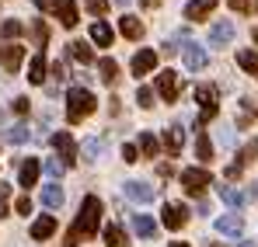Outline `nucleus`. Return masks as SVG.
<instances>
[{"label":"nucleus","instance_id":"nucleus-1","mask_svg":"<svg viewBox=\"0 0 258 247\" xmlns=\"http://www.w3.org/2000/svg\"><path fill=\"white\" fill-rule=\"evenodd\" d=\"M98 219H101V199L87 195L84 202H81V216H77L74 230L67 233V240H63V247H77V240H81V233H84V237H91V233H98Z\"/></svg>","mask_w":258,"mask_h":247},{"label":"nucleus","instance_id":"nucleus-2","mask_svg":"<svg viewBox=\"0 0 258 247\" xmlns=\"http://www.w3.org/2000/svg\"><path fill=\"white\" fill-rule=\"evenodd\" d=\"M94 108H98V101H94V94L87 87H70V94H67V122L70 125L84 122Z\"/></svg>","mask_w":258,"mask_h":247},{"label":"nucleus","instance_id":"nucleus-3","mask_svg":"<svg viewBox=\"0 0 258 247\" xmlns=\"http://www.w3.org/2000/svg\"><path fill=\"white\" fill-rule=\"evenodd\" d=\"M196 101H199V108H203V115H199L196 129H203L206 122H213L216 112H220V105H216V87H213V84H199V87H196Z\"/></svg>","mask_w":258,"mask_h":247},{"label":"nucleus","instance_id":"nucleus-4","mask_svg":"<svg viewBox=\"0 0 258 247\" xmlns=\"http://www.w3.org/2000/svg\"><path fill=\"white\" fill-rule=\"evenodd\" d=\"M210 181H213V178H210L206 167H188V171H181V188H185V195H192V199H199Z\"/></svg>","mask_w":258,"mask_h":247},{"label":"nucleus","instance_id":"nucleus-5","mask_svg":"<svg viewBox=\"0 0 258 247\" xmlns=\"http://www.w3.org/2000/svg\"><path fill=\"white\" fill-rule=\"evenodd\" d=\"M49 143H52V150L59 153V164H63V167H74V164H77V157H81V153H77V143H74V136H70V132H52V139H49Z\"/></svg>","mask_w":258,"mask_h":247},{"label":"nucleus","instance_id":"nucleus-6","mask_svg":"<svg viewBox=\"0 0 258 247\" xmlns=\"http://www.w3.org/2000/svg\"><path fill=\"white\" fill-rule=\"evenodd\" d=\"M161 223H164L168 230H181V226L188 223V209L181 206V202H168V206L161 209Z\"/></svg>","mask_w":258,"mask_h":247},{"label":"nucleus","instance_id":"nucleus-7","mask_svg":"<svg viewBox=\"0 0 258 247\" xmlns=\"http://www.w3.org/2000/svg\"><path fill=\"white\" fill-rule=\"evenodd\" d=\"M56 18H59V25L63 28H77V21H81V14H77V4L74 0H52V7H49Z\"/></svg>","mask_w":258,"mask_h":247},{"label":"nucleus","instance_id":"nucleus-8","mask_svg":"<svg viewBox=\"0 0 258 247\" xmlns=\"http://www.w3.org/2000/svg\"><path fill=\"white\" fill-rule=\"evenodd\" d=\"M178 91H181V84H178V73H171V70H164V73H157V94L171 105V101H178Z\"/></svg>","mask_w":258,"mask_h":247},{"label":"nucleus","instance_id":"nucleus-9","mask_svg":"<svg viewBox=\"0 0 258 247\" xmlns=\"http://www.w3.org/2000/svg\"><path fill=\"white\" fill-rule=\"evenodd\" d=\"M154 66H157V52H154V49H140V52L133 56V73H136V77L154 73Z\"/></svg>","mask_w":258,"mask_h":247},{"label":"nucleus","instance_id":"nucleus-10","mask_svg":"<svg viewBox=\"0 0 258 247\" xmlns=\"http://www.w3.org/2000/svg\"><path fill=\"white\" fill-rule=\"evenodd\" d=\"M21 59H25V49L21 45H0V63H4L7 73H18Z\"/></svg>","mask_w":258,"mask_h":247},{"label":"nucleus","instance_id":"nucleus-11","mask_svg":"<svg viewBox=\"0 0 258 247\" xmlns=\"http://www.w3.org/2000/svg\"><path fill=\"white\" fill-rule=\"evenodd\" d=\"M230 42H234V25H230V21H216L213 28H210V45L223 49V45H230Z\"/></svg>","mask_w":258,"mask_h":247},{"label":"nucleus","instance_id":"nucleus-12","mask_svg":"<svg viewBox=\"0 0 258 247\" xmlns=\"http://www.w3.org/2000/svg\"><path fill=\"white\" fill-rule=\"evenodd\" d=\"M181 146H185V129L181 125H168L164 129V150H168V157L181 153Z\"/></svg>","mask_w":258,"mask_h":247},{"label":"nucleus","instance_id":"nucleus-13","mask_svg":"<svg viewBox=\"0 0 258 247\" xmlns=\"http://www.w3.org/2000/svg\"><path fill=\"white\" fill-rule=\"evenodd\" d=\"M181 56H185V66H188V70H203V66L210 63V56H206V49H203V45H185V52H181Z\"/></svg>","mask_w":258,"mask_h":247},{"label":"nucleus","instance_id":"nucleus-14","mask_svg":"<svg viewBox=\"0 0 258 247\" xmlns=\"http://www.w3.org/2000/svg\"><path fill=\"white\" fill-rule=\"evenodd\" d=\"M241 230H244V219H241V216H223V219H216V233H220V237H241Z\"/></svg>","mask_w":258,"mask_h":247},{"label":"nucleus","instance_id":"nucleus-15","mask_svg":"<svg viewBox=\"0 0 258 247\" xmlns=\"http://www.w3.org/2000/svg\"><path fill=\"white\" fill-rule=\"evenodd\" d=\"M126 195L133 202H150L154 199V185H147V181H126Z\"/></svg>","mask_w":258,"mask_h":247},{"label":"nucleus","instance_id":"nucleus-16","mask_svg":"<svg viewBox=\"0 0 258 247\" xmlns=\"http://www.w3.org/2000/svg\"><path fill=\"white\" fill-rule=\"evenodd\" d=\"M56 233V216H39L35 223H32V237L35 240H49Z\"/></svg>","mask_w":258,"mask_h":247},{"label":"nucleus","instance_id":"nucleus-17","mask_svg":"<svg viewBox=\"0 0 258 247\" xmlns=\"http://www.w3.org/2000/svg\"><path fill=\"white\" fill-rule=\"evenodd\" d=\"M216 4H220V0H192V4L185 7V18H188V21H203Z\"/></svg>","mask_w":258,"mask_h":247},{"label":"nucleus","instance_id":"nucleus-18","mask_svg":"<svg viewBox=\"0 0 258 247\" xmlns=\"http://www.w3.org/2000/svg\"><path fill=\"white\" fill-rule=\"evenodd\" d=\"M196 157H199L203 164L213 160V143H210V136H206L203 129H196Z\"/></svg>","mask_w":258,"mask_h":247},{"label":"nucleus","instance_id":"nucleus-19","mask_svg":"<svg viewBox=\"0 0 258 247\" xmlns=\"http://www.w3.org/2000/svg\"><path fill=\"white\" fill-rule=\"evenodd\" d=\"M39 171H42V164H39L35 157H28V164H21V174H18V178H21V185H25V188H32V185L39 181Z\"/></svg>","mask_w":258,"mask_h":247},{"label":"nucleus","instance_id":"nucleus-20","mask_svg":"<svg viewBox=\"0 0 258 247\" xmlns=\"http://www.w3.org/2000/svg\"><path fill=\"white\" fill-rule=\"evenodd\" d=\"M133 230H136L140 237H147V240L157 233V226H154V219H150L147 212H136V216H133Z\"/></svg>","mask_w":258,"mask_h":247},{"label":"nucleus","instance_id":"nucleus-21","mask_svg":"<svg viewBox=\"0 0 258 247\" xmlns=\"http://www.w3.org/2000/svg\"><path fill=\"white\" fill-rule=\"evenodd\" d=\"M42 202H45V209H59L63 206V188H59V181H52V185L42 188Z\"/></svg>","mask_w":258,"mask_h":247},{"label":"nucleus","instance_id":"nucleus-22","mask_svg":"<svg viewBox=\"0 0 258 247\" xmlns=\"http://www.w3.org/2000/svg\"><path fill=\"white\" fill-rule=\"evenodd\" d=\"M101 237H105V244H108V247H129L126 233H122V226H115V223H108Z\"/></svg>","mask_w":258,"mask_h":247},{"label":"nucleus","instance_id":"nucleus-23","mask_svg":"<svg viewBox=\"0 0 258 247\" xmlns=\"http://www.w3.org/2000/svg\"><path fill=\"white\" fill-rule=\"evenodd\" d=\"M28 80H32V84H42L45 80V56H42V52L32 56V63H28Z\"/></svg>","mask_w":258,"mask_h":247},{"label":"nucleus","instance_id":"nucleus-24","mask_svg":"<svg viewBox=\"0 0 258 247\" xmlns=\"http://www.w3.org/2000/svg\"><path fill=\"white\" fill-rule=\"evenodd\" d=\"M91 42H94V45H112V28H108L105 21H94V25H91Z\"/></svg>","mask_w":258,"mask_h":247},{"label":"nucleus","instance_id":"nucleus-25","mask_svg":"<svg viewBox=\"0 0 258 247\" xmlns=\"http://www.w3.org/2000/svg\"><path fill=\"white\" fill-rule=\"evenodd\" d=\"M216 195H220V199H223V202H227V206H244V199H241V192H234V188H230V185H227V181H220V185H216Z\"/></svg>","mask_w":258,"mask_h":247},{"label":"nucleus","instance_id":"nucleus-26","mask_svg":"<svg viewBox=\"0 0 258 247\" xmlns=\"http://www.w3.org/2000/svg\"><path fill=\"white\" fill-rule=\"evenodd\" d=\"M237 63H241V70H248V73L258 80V52H251V49H241V52H237Z\"/></svg>","mask_w":258,"mask_h":247},{"label":"nucleus","instance_id":"nucleus-27","mask_svg":"<svg viewBox=\"0 0 258 247\" xmlns=\"http://www.w3.org/2000/svg\"><path fill=\"white\" fill-rule=\"evenodd\" d=\"M32 35H35V45H39V52H42L45 45H49V25H45L42 18L32 21Z\"/></svg>","mask_w":258,"mask_h":247},{"label":"nucleus","instance_id":"nucleus-28","mask_svg":"<svg viewBox=\"0 0 258 247\" xmlns=\"http://www.w3.org/2000/svg\"><path fill=\"white\" fill-rule=\"evenodd\" d=\"M119 28H122V35H126V39H133V42L143 35V25H140L133 14H126V18H122V25H119Z\"/></svg>","mask_w":258,"mask_h":247},{"label":"nucleus","instance_id":"nucleus-29","mask_svg":"<svg viewBox=\"0 0 258 247\" xmlns=\"http://www.w3.org/2000/svg\"><path fill=\"white\" fill-rule=\"evenodd\" d=\"M28 136H32V129H28L25 122H18V125L7 129V143H14V146H18V143H28Z\"/></svg>","mask_w":258,"mask_h":247},{"label":"nucleus","instance_id":"nucleus-30","mask_svg":"<svg viewBox=\"0 0 258 247\" xmlns=\"http://www.w3.org/2000/svg\"><path fill=\"white\" fill-rule=\"evenodd\" d=\"M77 153H84V160H98L101 157V139H84V146H77Z\"/></svg>","mask_w":258,"mask_h":247},{"label":"nucleus","instance_id":"nucleus-31","mask_svg":"<svg viewBox=\"0 0 258 247\" xmlns=\"http://www.w3.org/2000/svg\"><path fill=\"white\" fill-rule=\"evenodd\" d=\"M70 56H74V59H77V63H91V59H94V52H91V49H87L84 42H70Z\"/></svg>","mask_w":258,"mask_h":247},{"label":"nucleus","instance_id":"nucleus-32","mask_svg":"<svg viewBox=\"0 0 258 247\" xmlns=\"http://www.w3.org/2000/svg\"><path fill=\"white\" fill-rule=\"evenodd\" d=\"M98 70H101V80H105V84H112L115 77H119V66H115V59H108V56L98 63Z\"/></svg>","mask_w":258,"mask_h":247},{"label":"nucleus","instance_id":"nucleus-33","mask_svg":"<svg viewBox=\"0 0 258 247\" xmlns=\"http://www.w3.org/2000/svg\"><path fill=\"white\" fill-rule=\"evenodd\" d=\"M140 150H143V157H157V139L150 136V132H140Z\"/></svg>","mask_w":258,"mask_h":247},{"label":"nucleus","instance_id":"nucleus-34","mask_svg":"<svg viewBox=\"0 0 258 247\" xmlns=\"http://www.w3.org/2000/svg\"><path fill=\"white\" fill-rule=\"evenodd\" d=\"M21 32H25V25H21V21H14V18L0 25V35H4V39H18Z\"/></svg>","mask_w":258,"mask_h":247},{"label":"nucleus","instance_id":"nucleus-35","mask_svg":"<svg viewBox=\"0 0 258 247\" xmlns=\"http://www.w3.org/2000/svg\"><path fill=\"white\" fill-rule=\"evenodd\" d=\"M63 171H67V167L59 164V157H49V160H45V174H49V178H52V181H56V178H59V174H63Z\"/></svg>","mask_w":258,"mask_h":247},{"label":"nucleus","instance_id":"nucleus-36","mask_svg":"<svg viewBox=\"0 0 258 247\" xmlns=\"http://www.w3.org/2000/svg\"><path fill=\"white\" fill-rule=\"evenodd\" d=\"M136 101H140V108H154V91L150 87H140L136 91Z\"/></svg>","mask_w":258,"mask_h":247},{"label":"nucleus","instance_id":"nucleus-37","mask_svg":"<svg viewBox=\"0 0 258 247\" xmlns=\"http://www.w3.org/2000/svg\"><path fill=\"white\" fill-rule=\"evenodd\" d=\"M7 199H11V185H4V181H0V219H4V216H7Z\"/></svg>","mask_w":258,"mask_h":247},{"label":"nucleus","instance_id":"nucleus-38","mask_svg":"<svg viewBox=\"0 0 258 247\" xmlns=\"http://www.w3.org/2000/svg\"><path fill=\"white\" fill-rule=\"evenodd\" d=\"M230 7H234L237 14H248L251 7H258V0H230Z\"/></svg>","mask_w":258,"mask_h":247},{"label":"nucleus","instance_id":"nucleus-39","mask_svg":"<svg viewBox=\"0 0 258 247\" xmlns=\"http://www.w3.org/2000/svg\"><path fill=\"white\" fill-rule=\"evenodd\" d=\"M122 160H126V164H136V160H140V150H136L133 143H126V146H122Z\"/></svg>","mask_w":258,"mask_h":247},{"label":"nucleus","instance_id":"nucleus-40","mask_svg":"<svg viewBox=\"0 0 258 247\" xmlns=\"http://www.w3.org/2000/svg\"><path fill=\"white\" fill-rule=\"evenodd\" d=\"M84 4H87L91 14H105V11H108V0H84Z\"/></svg>","mask_w":258,"mask_h":247},{"label":"nucleus","instance_id":"nucleus-41","mask_svg":"<svg viewBox=\"0 0 258 247\" xmlns=\"http://www.w3.org/2000/svg\"><path fill=\"white\" fill-rule=\"evenodd\" d=\"M18 212H21V216H28V212H32V199H28V195H25V199H18Z\"/></svg>","mask_w":258,"mask_h":247},{"label":"nucleus","instance_id":"nucleus-42","mask_svg":"<svg viewBox=\"0 0 258 247\" xmlns=\"http://www.w3.org/2000/svg\"><path fill=\"white\" fill-rule=\"evenodd\" d=\"M241 199H244V202H255V199H258V185H248V188H244V195H241Z\"/></svg>","mask_w":258,"mask_h":247},{"label":"nucleus","instance_id":"nucleus-43","mask_svg":"<svg viewBox=\"0 0 258 247\" xmlns=\"http://www.w3.org/2000/svg\"><path fill=\"white\" fill-rule=\"evenodd\" d=\"M49 73H52L56 80H63V77H67V70H63V63H52V66H49Z\"/></svg>","mask_w":258,"mask_h":247},{"label":"nucleus","instance_id":"nucleus-44","mask_svg":"<svg viewBox=\"0 0 258 247\" xmlns=\"http://www.w3.org/2000/svg\"><path fill=\"white\" fill-rule=\"evenodd\" d=\"M14 112L25 115V112H28V98H14Z\"/></svg>","mask_w":258,"mask_h":247},{"label":"nucleus","instance_id":"nucleus-45","mask_svg":"<svg viewBox=\"0 0 258 247\" xmlns=\"http://www.w3.org/2000/svg\"><path fill=\"white\" fill-rule=\"evenodd\" d=\"M216 136H220V143H223V146H230V143H234V132H230V129H220Z\"/></svg>","mask_w":258,"mask_h":247},{"label":"nucleus","instance_id":"nucleus-46","mask_svg":"<svg viewBox=\"0 0 258 247\" xmlns=\"http://www.w3.org/2000/svg\"><path fill=\"white\" fill-rule=\"evenodd\" d=\"M171 247H188V244H185V240H174V244Z\"/></svg>","mask_w":258,"mask_h":247},{"label":"nucleus","instance_id":"nucleus-47","mask_svg":"<svg viewBox=\"0 0 258 247\" xmlns=\"http://www.w3.org/2000/svg\"><path fill=\"white\" fill-rule=\"evenodd\" d=\"M115 4H122V7H126V4H133V0H115Z\"/></svg>","mask_w":258,"mask_h":247},{"label":"nucleus","instance_id":"nucleus-48","mask_svg":"<svg viewBox=\"0 0 258 247\" xmlns=\"http://www.w3.org/2000/svg\"><path fill=\"white\" fill-rule=\"evenodd\" d=\"M241 247H258V244H241Z\"/></svg>","mask_w":258,"mask_h":247}]
</instances>
